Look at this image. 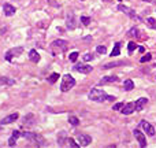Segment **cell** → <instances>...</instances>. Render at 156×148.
Returning <instances> with one entry per match:
<instances>
[{"label": "cell", "instance_id": "6da1fadb", "mask_svg": "<svg viewBox=\"0 0 156 148\" xmlns=\"http://www.w3.org/2000/svg\"><path fill=\"white\" fill-rule=\"evenodd\" d=\"M88 97L96 103H103L105 100H110V102H114L115 100V96H110L107 93L104 92L103 89H97V88H93L90 92L88 93Z\"/></svg>", "mask_w": 156, "mask_h": 148}, {"label": "cell", "instance_id": "7a4b0ae2", "mask_svg": "<svg viewBox=\"0 0 156 148\" xmlns=\"http://www.w3.org/2000/svg\"><path fill=\"white\" fill-rule=\"evenodd\" d=\"M76 85V78L70 74H64L62 77V81H60V91L62 92H68L71 88H74Z\"/></svg>", "mask_w": 156, "mask_h": 148}, {"label": "cell", "instance_id": "3957f363", "mask_svg": "<svg viewBox=\"0 0 156 148\" xmlns=\"http://www.w3.org/2000/svg\"><path fill=\"white\" fill-rule=\"evenodd\" d=\"M22 136L25 137V139H28V140L33 141V143H36L37 145H40V147H43V145L45 144V140L43 139L41 136H38V134H36V133H32V132H24L22 133Z\"/></svg>", "mask_w": 156, "mask_h": 148}, {"label": "cell", "instance_id": "277c9868", "mask_svg": "<svg viewBox=\"0 0 156 148\" xmlns=\"http://www.w3.org/2000/svg\"><path fill=\"white\" fill-rule=\"evenodd\" d=\"M51 48H52V51L53 52H63V51H66V48H67V41L66 40H55L53 43L51 44Z\"/></svg>", "mask_w": 156, "mask_h": 148}, {"label": "cell", "instance_id": "5b68a950", "mask_svg": "<svg viewBox=\"0 0 156 148\" xmlns=\"http://www.w3.org/2000/svg\"><path fill=\"white\" fill-rule=\"evenodd\" d=\"M77 140H78V144L80 147H86L92 143V137L88 136V134H78L77 136Z\"/></svg>", "mask_w": 156, "mask_h": 148}, {"label": "cell", "instance_id": "8992f818", "mask_svg": "<svg viewBox=\"0 0 156 148\" xmlns=\"http://www.w3.org/2000/svg\"><path fill=\"white\" fill-rule=\"evenodd\" d=\"M141 128L144 129V132L148 134V136H155V128H153L152 125L149 124V122H147V121H141Z\"/></svg>", "mask_w": 156, "mask_h": 148}, {"label": "cell", "instance_id": "52a82bcc", "mask_svg": "<svg viewBox=\"0 0 156 148\" xmlns=\"http://www.w3.org/2000/svg\"><path fill=\"white\" fill-rule=\"evenodd\" d=\"M133 134H134V137H136L137 140H138V143H140V147H147V139H145L144 133H141L138 129H134L133 130Z\"/></svg>", "mask_w": 156, "mask_h": 148}, {"label": "cell", "instance_id": "ba28073f", "mask_svg": "<svg viewBox=\"0 0 156 148\" xmlns=\"http://www.w3.org/2000/svg\"><path fill=\"white\" fill-rule=\"evenodd\" d=\"M18 118H19V114H18V112H12V114H10V115H7L6 118H3V119L0 121V125L12 124V122H15Z\"/></svg>", "mask_w": 156, "mask_h": 148}, {"label": "cell", "instance_id": "9c48e42d", "mask_svg": "<svg viewBox=\"0 0 156 148\" xmlns=\"http://www.w3.org/2000/svg\"><path fill=\"white\" fill-rule=\"evenodd\" d=\"M73 70L80 71V73H82V74H89L93 69H92V66H89V64H76V66L73 67Z\"/></svg>", "mask_w": 156, "mask_h": 148}, {"label": "cell", "instance_id": "30bf717a", "mask_svg": "<svg viewBox=\"0 0 156 148\" xmlns=\"http://www.w3.org/2000/svg\"><path fill=\"white\" fill-rule=\"evenodd\" d=\"M15 7L12 6V4H8V3H4L3 4V12L6 16H12L15 15Z\"/></svg>", "mask_w": 156, "mask_h": 148}, {"label": "cell", "instance_id": "8fae6325", "mask_svg": "<svg viewBox=\"0 0 156 148\" xmlns=\"http://www.w3.org/2000/svg\"><path fill=\"white\" fill-rule=\"evenodd\" d=\"M118 10H119V11H122V12H125V14H126V15H129L132 19H136V18H137L136 12L133 11L132 8H129V7H126V6H123V4H119V6H118Z\"/></svg>", "mask_w": 156, "mask_h": 148}, {"label": "cell", "instance_id": "7c38bea8", "mask_svg": "<svg viewBox=\"0 0 156 148\" xmlns=\"http://www.w3.org/2000/svg\"><path fill=\"white\" fill-rule=\"evenodd\" d=\"M22 51H24V49H22V47H18V48H14V49H10V51L7 52V54H6V60H7V62H11L12 60V56L14 55H21V54H22Z\"/></svg>", "mask_w": 156, "mask_h": 148}, {"label": "cell", "instance_id": "4fadbf2b", "mask_svg": "<svg viewBox=\"0 0 156 148\" xmlns=\"http://www.w3.org/2000/svg\"><path fill=\"white\" fill-rule=\"evenodd\" d=\"M133 111H136L134 103H126L122 107V114H125V115H130V114H133Z\"/></svg>", "mask_w": 156, "mask_h": 148}, {"label": "cell", "instance_id": "5bb4252c", "mask_svg": "<svg viewBox=\"0 0 156 148\" xmlns=\"http://www.w3.org/2000/svg\"><path fill=\"white\" fill-rule=\"evenodd\" d=\"M147 103H148V99H147V97H140V99H138L136 103H134L136 111H141V110H142V108L147 106Z\"/></svg>", "mask_w": 156, "mask_h": 148}, {"label": "cell", "instance_id": "9a60e30c", "mask_svg": "<svg viewBox=\"0 0 156 148\" xmlns=\"http://www.w3.org/2000/svg\"><path fill=\"white\" fill-rule=\"evenodd\" d=\"M66 26H67L68 30H73V29H76V18L73 14H68L67 18H66Z\"/></svg>", "mask_w": 156, "mask_h": 148}, {"label": "cell", "instance_id": "2e32d148", "mask_svg": "<svg viewBox=\"0 0 156 148\" xmlns=\"http://www.w3.org/2000/svg\"><path fill=\"white\" fill-rule=\"evenodd\" d=\"M19 136H21L19 130H14V132H12V134H11V137L8 139V145H10V147H14V145H15V143H16V140L19 139Z\"/></svg>", "mask_w": 156, "mask_h": 148}, {"label": "cell", "instance_id": "e0dca14e", "mask_svg": "<svg viewBox=\"0 0 156 148\" xmlns=\"http://www.w3.org/2000/svg\"><path fill=\"white\" fill-rule=\"evenodd\" d=\"M115 82V81H118V77L116 76H105L103 77L100 81H99V85H103V84H110V82Z\"/></svg>", "mask_w": 156, "mask_h": 148}, {"label": "cell", "instance_id": "ac0fdd59", "mask_svg": "<svg viewBox=\"0 0 156 148\" xmlns=\"http://www.w3.org/2000/svg\"><path fill=\"white\" fill-rule=\"evenodd\" d=\"M29 59L32 60L33 63H38V62H40V55L37 54L36 49H30V52H29Z\"/></svg>", "mask_w": 156, "mask_h": 148}, {"label": "cell", "instance_id": "d6986e66", "mask_svg": "<svg viewBox=\"0 0 156 148\" xmlns=\"http://www.w3.org/2000/svg\"><path fill=\"white\" fill-rule=\"evenodd\" d=\"M123 64H128V62H125V60H118V62H111V63H107V64H104V69L118 67V66H123Z\"/></svg>", "mask_w": 156, "mask_h": 148}, {"label": "cell", "instance_id": "ffe728a7", "mask_svg": "<svg viewBox=\"0 0 156 148\" xmlns=\"http://www.w3.org/2000/svg\"><path fill=\"white\" fill-rule=\"evenodd\" d=\"M15 84V80L12 78H8V77H0V85H14Z\"/></svg>", "mask_w": 156, "mask_h": 148}, {"label": "cell", "instance_id": "44dd1931", "mask_svg": "<svg viewBox=\"0 0 156 148\" xmlns=\"http://www.w3.org/2000/svg\"><path fill=\"white\" fill-rule=\"evenodd\" d=\"M24 125L26 126H30V125H34V115L33 114H28V115L24 118Z\"/></svg>", "mask_w": 156, "mask_h": 148}, {"label": "cell", "instance_id": "7402d4cb", "mask_svg": "<svg viewBox=\"0 0 156 148\" xmlns=\"http://www.w3.org/2000/svg\"><path fill=\"white\" fill-rule=\"evenodd\" d=\"M123 87H125V91H126V92H130V91L134 89V82H133L132 80H125Z\"/></svg>", "mask_w": 156, "mask_h": 148}, {"label": "cell", "instance_id": "603a6c76", "mask_svg": "<svg viewBox=\"0 0 156 148\" xmlns=\"http://www.w3.org/2000/svg\"><path fill=\"white\" fill-rule=\"evenodd\" d=\"M128 36H134V37H137V39H141V34H140V30L134 26V28H132L130 30H129V33H128Z\"/></svg>", "mask_w": 156, "mask_h": 148}, {"label": "cell", "instance_id": "cb8c5ba5", "mask_svg": "<svg viewBox=\"0 0 156 148\" xmlns=\"http://www.w3.org/2000/svg\"><path fill=\"white\" fill-rule=\"evenodd\" d=\"M68 122H70V125H73V126H78V125H80V119L74 115L68 117Z\"/></svg>", "mask_w": 156, "mask_h": 148}, {"label": "cell", "instance_id": "d4e9b609", "mask_svg": "<svg viewBox=\"0 0 156 148\" xmlns=\"http://www.w3.org/2000/svg\"><path fill=\"white\" fill-rule=\"evenodd\" d=\"M120 43H116L115 44V47H114V49H112V52H111V56L114 58V56H118L120 54Z\"/></svg>", "mask_w": 156, "mask_h": 148}, {"label": "cell", "instance_id": "484cf974", "mask_svg": "<svg viewBox=\"0 0 156 148\" xmlns=\"http://www.w3.org/2000/svg\"><path fill=\"white\" fill-rule=\"evenodd\" d=\"M58 80H59V74H58V73H52L51 76L48 77L49 84H55V82H56Z\"/></svg>", "mask_w": 156, "mask_h": 148}, {"label": "cell", "instance_id": "4316f807", "mask_svg": "<svg viewBox=\"0 0 156 148\" xmlns=\"http://www.w3.org/2000/svg\"><path fill=\"white\" fill-rule=\"evenodd\" d=\"M81 22H82L84 26H89V24H90V18L86 16V15H81Z\"/></svg>", "mask_w": 156, "mask_h": 148}, {"label": "cell", "instance_id": "83f0119b", "mask_svg": "<svg viewBox=\"0 0 156 148\" xmlns=\"http://www.w3.org/2000/svg\"><path fill=\"white\" fill-rule=\"evenodd\" d=\"M68 59H70V62H77V59H78V52L77 51H74V52H71L70 55H68Z\"/></svg>", "mask_w": 156, "mask_h": 148}, {"label": "cell", "instance_id": "f1b7e54d", "mask_svg": "<svg viewBox=\"0 0 156 148\" xmlns=\"http://www.w3.org/2000/svg\"><path fill=\"white\" fill-rule=\"evenodd\" d=\"M96 52L97 54H100V55H104V54H107V48L104 47V45H99L96 48Z\"/></svg>", "mask_w": 156, "mask_h": 148}, {"label": "cell", "instance_id": "f546056e", "mask_svg": "<svg viewBox=\"0 0 156 148\" xmlns=\"http://www.w3.org/2000/svg\"><path fill=\"white\" fill-rule=\"evenodd\" d=\"M151 59H152V55H151V54H147V55H144L142 58H141L140 62L141 63H145V62H149Z\"/></svg>", "mask_w": 156, "mask_h": 148}, {"label": "cell", "instance_id": "4dcf8cb0", "mask_svg": "<svg viewBox=\"0 0 156 148\" xmlns=\"http://www.w3.org/2000/svg\"><path fill=\"white\" fill-rule=\"evenodd\" d=\"M63 134H64V132H62V133H60V136L58 137V144H59V145H63L64 144V140H67Z\"/></svg>", "mask_w": 156, "mask_h": 148}, {"label": "cell", "instance_id": "1f68e13d", "mask_svg": "<svg viewBox=\"0 0 156 148\" xmlns=\"http://www.w3.org/2000/svg\"><path fill=\"white\" fill-rule=\"evenodd\" d=\"M123 106H125V102L116 103V104H114V106H112V110H114V111H118V110H120V108L123 107Z\"/></svg>", "mask_w": 156, "mask_h": 148}, {"label": "cell", "instance_id": "d6a6232c", "mask_svg": "<svg viewBox=\"0 0 156 148\" xmlns=\"http://www.w3.org/2000/svg\"><path fill=\"white\" fill-rule=\"evenodd\" d=\"M128 49H129V52L132 54L134 49H136V43L134 41H129V44H128Z\"/></svg>", "mask_w": 156, "mask_h": 148}, {"label": "cell", "instance_id": "836d02e7", "mask_svg": "<svg viewBox=\"0 0 156 148\" xmlns=\"http://www.w3.org/2000/svg\"><path fill=\"white\" fill-rule=\"evenodd\" d=\"M67 143L71 145V147H74V148H78V147H80V144H78L76 140H73V139H67Z\"/></svg>", "mask_w": 156, "mask_h": 148}, {"label": "cell", "instance_id": "e575fe53", "mask_svg": "<svg viewBox=\"0 0 156 148\" xmlns=\"http://www.w3.org/2000/svg\"><path fill=\"white\" fill-rule=\"evenodd\" d=\"M147 22H148V24L151 25V28L156 29V21L153 19V18H148V19H147Z\"/></svg>", "mask_w": 156, "mask_h": 148}, {"label": "cell", "instance_id": "d590c367", "mask_svg": "<svg viewBox=\"0 0 156 148\" xmlns=\"http://www.w3.org/2000/svg\"><path fill=\"white\" fill-rule=\"evenodd\" d=\"M92 59H93L92 54H85V55H84V60H85V62H89V60H92Z\"/></svg>", "mask_w": 156, "mask_h": 148}, {"label": "cell", "instance_id": "8d00e7d4", "mask_svg": "<svg viewBox=\"0 0 156 148\" xmlns=\"http://www.w3.org/2000/svg\"><path fill=\"white\" fill-rule=\"evenodd\" d=\"M138 51H140V52H145V48L142 47V45H140V47H138Z\"/></svg>", "mask_w": 156, "mask_h": 148}, {"label": "cell", "instance_id": "74e56055", "mask_svg": "<svg viewBox=\"0 0 156 148\" xmlns=\"http://www.w3.org/2000/svg\"><path fill=\"white\" fill-rule=\"evenodd\" d=\"M144 1H149V0H144Z\"/></svg>", "mask_w": 156, "mask_h": 148}, {"label": "cell", "instance_id": "f35d334b", "mask_svg": "<svg viewBox=\"0 0 156 148\" xmlns=\"http://www.w3.org/2000/svg\"><path fill=\"white\" fill-rule=\"evenodd\" d=\"M118 1H122V0H118Z\"/></svg>", "mask_w": 156, "mask_h": 148}]
</instances>
